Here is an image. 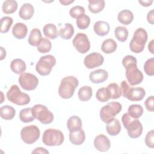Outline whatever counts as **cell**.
Returning a JSON list of instances; mask_svg holds the SVG:
<instances>
[{
	"instance_id": "20",
	"label": "cell",
	"mask_w": 154,
	"mask_h": 154,
	"mask_svg": "<svg viewBox=\"0 0 154 154\" xmlns=\"http://www.w3.org/2000/svg\"><path fill=\"white\" fill-rule=\"evenodd\" d=\"M121 125L117 119H113L107 123L106 130L107 133L111 136H116L121 131Z\"/></svg>"
},
{
	"instance_id": "51",
	"label": "cell",
	"mask_w": 154,
	"mask_h": 154,
	"mask_svg": "<svg viewBox=\"0 0 154 154\" xmlns=\"http://www.w3.org/2000/svg\"><path fill=\"white\" fill-rule=\"evenodd\" d=\"M73 2V0H60V2L64 5H68Z\"/></svg>"
},
{
	"instance_id": "38",
	"label": "cell",
	"mask_w": 154,
	"mask_h": 154,
	"mask_svg": "<svg viewBox=\"0 0 154 154\" xmlns=\"http://www.w3.org/2000/svg\"><path fill=\"white\" fill-rule=\"evenodd\" d=\"M37 48L40 53L49 52L52 48V43L48 38H42Z\"/></svg>"
},
{
	"instance_id": "34",
	"label": "cell",
	"mask_w": 154,
	"mask_h": 154,
	"mask_svg": "<svg viewBox=\"0 0 154 154\" xmlns=\"http://www.w3.org/2000/svg\"><path fill=\"white\" fill-rule=\"evenodd\" d=\"M128 113L134 119H138L143 113V108L138 104L131 105L128 109Z\"/></svg>"
},
{
	"instance_id": "22",
	"label": "cell",
	"mask_w": 154,
	"mask_h": 154,
	"mask_svg": "<svg viewBox=\"0 0 154 154\" xmlns=\"http://www.w3.org/2000/svg\"><path fill=\"white\" fill-rule=\"evenodd\" d=\"M67 127L69 132L78 131L82 129L81 119L76 116H73L69 118L67 122Z\"/></svg>"
},
{
	"instance_id": "18",
	"label": "cell",
	"mask_w": 154,
	"mask_h": 154,
	"mask_svg": "<svg viewBox=\"0 0 154 154\" xmlns=\"http://www.w3.org/2000/svg\"><path fill=\"white\" fill-rule=\"evenodd\" d=\"M94 32L99 36H105L109 31L110 26L108 22L103 20H99L94 23L93 26Z\"/></svg>"
},
{
	"instance_id": "2",
	"label": "cell",
	"mask_w": 154,
	"mask_h": 154,
	"mask_svg": "<svg viewBox=\"0 0 154 154\" xmlns=\"http://www.w3.org/2000/svg\"><path fill=\"white\" fill-rule=\"evenodd\" d=\"M147 40V31L143 28H137L129 43L131 51L134 53H140L144 50Z\"/></svg>"
},
{
	"instance_id": "26",
	"label": "cell",
	"mask_w": 154,
	"mask_h": 154,
	"mask_svg": "<svg viewBox=\"0 0 154 154\" xmlns=\"http://www.w3.org/2000/svg\"><path fill=\"white\" fill-rule=\"evenodd\" d=\"M44 35L49 38L55 39L59 35L57 26L53 23L46 24L43 28Z\"/></svg>"
},
{
	"instance_id": "12",
	"label": "cell",
	"mask_w": 154,
	"mask_h": 154,
	"mask_svg": "<svg viewBox=\"0 0 154 154\" xmlns=\"http://www.w3.org/2000/svg\"><path fill=\"white\" fill-rule=\"evenodd\" d=\"M125 128L129 137L132 138H138L143 132V125L138 119L132 118Z\"/></svg>"
},
{
	"instance_id": "1",
	"label": "cell",
	"mask_w": 154,
	"mask_h": 154,
	"mask_svg": "<svg viewBox=\"0 0 154 154\" xmlns=\"http://www.w3.org/2000/svg\"><path fill=\"white\" fill-rule=\"evenodd\" d=\"M79 84L78 79L73 76H68L61 81L59 88V96L64 99H70L74 94L75 90Z\"/></svg>"
},
{
	"instance_id": "16",
	"label": "cell",
	"mask_w": 154,
	"mask_h": 154,
	"mask_svg": "<svg viewBox=\"0 0 154 154\" xmlns=\"http://www.w3.org/2000/svg\"><path fill=\"white\" fill-rule=\"evenodd\" d=\"M108 77V72L104 69H97L89 75V79L94 84H99L105 81Z\"/></svg>"
},
{
	"instance_id": "7",
	"label": "cell",
	"mask_w": 154,
	"mask_h": 154,
	"mask_svg": "<svg viewBox=\"0 0 154 154\" xmlns=\"http://www.w3.org/2000/svg\"><path fill=\"white\" fill-rule=\"evenodd\" d=\"M56 64V59L52 55H46L40 57L36 64L35 70L40 75H48Z\"/></svg>"
},
{
	"instance_id": "37",
	"label": "cell",
	"mask_w": 154,
	"mask_h": 154,
	"mask_svg": "<svg viewBox=\"0 0 154 154\" xmlns=\"http://www.w3.org/2000/svg\"><path fill=\"white\" fill-rule=\"evenodd\" d=\"M76 23L79 29H87L90 25V18L88 15L85 14H81L76 18Z\"/></svg>"
},
{
	"instance_id": "14",
	"label": "cell",
	"mask_w": 154,
	"mask_h": 154,
	"mask_svg": "<svg viewBox=\"0 0 154 154\" xmlns=\"http://www.w3.org/2000/svg\"><path fill=\"white\" fill-rule=\"evenodd\" d=\"M94 146L100 152H107L111 147V143L106 135L99 134L94 140Z\"/></svg>"
},
{
	"instance_id": "9",
	"label": "cell",
	"mask_w": 154,
	"mask_h": 154,
	"mask_svg": "<svg viewBox=\"0 0 154 154\" xmlns=\"http://www.w3.org/2000/svg\"><path fill=\"white\" fill-rule=\"evenodd\" d=\"M40 135V129L35 125L25 126L20 131L21 139L24 143L28 144L35 143L39 138Z\"/></svg>"
},
{
	"instance_id": "27",
	"label": "cell",
	"mask_w": 154,
	"mask_h": 154,
	"mask_svg": "<svg viewBox=\"0 0 154 154\" xmlns=\"http://www.w3.org/2000/svg\"><path fill=\"white\" fill-rule=\"evenodd\" d=\"M88 10L93 13H98L105 7V2L103 0H88Z\"/></svg>"
},
{
	"instance_id": "13",
	"label": "cell",
	"mask_w": 154,
	"mask_h": 154,
	"mask_svg": "<svg viewBox=\"0 0 154 154\" xmlns=\"http://www.w3.org/2000/svg\"><path fill=\"white\" fill-rule=\"evenodd\" d=\"M104 61L103 57L98 52H92L85 57L84 64L85 66L90 69L100 66Z\"/></svg>"
},
{
	"instance_id": "29",
	"label": "cell",
	"mask_w": 154,
	"mask_h": 154,
	"mask_svg": "<svg viewBox=\"0 0 154 154\" xmlns=\"http://www.w3.org/2000/svg\"><path fill=\"white\" fill-rule=\"evenodd\" d=\"M42 38V35L40 31L38 28L32 29L29 34L28 37V43L33 46H38Z\"/></svg>"
},
{
	"instance_id": "28",
	"label": "cell",
	"mask_w": 154,
	"mask_h": 154,
	"mask_svg": "<svg viewBox=\"0 0 154 154\" xmlns=\"http://www.w3.org/2000/svg\"><path fill=\"white\" fill-rule=\"evenodd\" d=\"M117 47V43L112 38H107L105 40L101 45L102 51L106 54H109L114 52Z\"/></svg>"
},
{
	"instance_id": "45",
	"label": "cell",
	"mask_w": 154,
	"mask_h": 154,
	"mask_svg": "<svg viewBox=\"0 0 154 154\" xmlns=\"http://www.w3.org/2000/svg\"><path fill=\"white\" fill-rule=\"evenodd\" d=\"M153 102H154V97L153 96H150L147 98V99L144 102V105L146 108L147 111L153 112Z\"/></svg>"
},
{
	"instance_id": "6",
	"label": "cell",
	"mask_w": 154,
	"mask_h": 154,
	"mask_svg": "<svg viewBox=\"0 0 154 154\" xmlns=\"http://www.w3.org/2000/svg\"><path fill=\"white\" fill-rule=\"evenodd\" d=\"M32 114L34 117L42 123L49 124L54 120V115L48 108L43 105L36 104L32 107Z\"/></svg>"
},
{
	"instance_id": "44",
	"label": "cell",
	"mask_w": 154,
	"mask_h": 154,
	"mask_svg": "<svg viewBox=\"0 0 154 154\" xmlns=\"http://www.w3.org/2000/svg\"><path fill=\"white\" fill-rule=\"evenodd\" d=\"M132 63H137V60L136 58L132 55H126L122 60V64L125 67L128 65Z\"/></svg>"
},
{
	"instance_id": "3",
	"label": "cell",
	"mask_w": 154,
	"mask_h": 154,
	"mask_svg": "<svg viewBox=\"0 0 154 154\" xmlns=\"http://www.w3.org/2000/svg\"><path fill=\"white\" fill-rule=\"evenodd\" d=\"M7 99L17 105H24L29 103L30 97L28 94L22 93L17 85H13L7 93Z\"/></svg>"
},
{
	"instance_id": "5",
	"label": "cell",
	"mask_w": 154,
	"mask_h": 154,
	"mask_svg": "<svg viewBox=\"0 0 154 154\" xmlns=\"http://www.w3.org/2000/svg\"><path fill=\"white\" fill-rule=\"evenodd\" d=\"M122 108V105L118 102H111L103 106L100 110V118L104 123H108L119 114Z\"/></svg>"
},
{
	"instance_id": "25",
	"label": "cell",
	"mask_w": 154,
	"mask_h": 154,
	"mask_svg": "<svg viewBox=\"0 0 154 154\" xmlns=\"http://www.w3.org/2000/svg\"><path fill=\"white\" fill-rule=\"evenodd\" d=\"M10 69L14 73L16 74H22L25 71L26 66L25 63L22 60L16 58L11 62Z\"/></svg>"
},
{
	"instance_id": "40",
	"label": "cell",
	"mask_w": 154,
	"mask_h": 154,
	"mask_svg": "<svg viewBox=\"0 0 154 154\" xmlns=\"http://www.w3.org/2000/svg\"><path fill=\"white\" fill-rule=\"evenodd\" d=\"M144 70L149 76L154 75V58H150L148 59L144 64Z\"/></svg>"
},
{
	"instance_id": "32",
	"label": "cell",
	"mask_w": 154,
	"mask_h": 154,
	"mask_svg": "<svg viewBox=\"0 0 154 154\" xmlns=\"http://www.w3.org/2000/svg\"><path fill=\"white\" fill-rule=\"evenodd\" d=\"M92 88L89 86L81 87L78 92V98L81 101L86 102L90 100L92 96Z\"/></svg>"
},
{
	"instance_id": "49",
	"label": "cell",
	"mask_w": 154,
	"mask_h": 154,
	"mask_svg": "<svg viewBox=\"0 0 154 154\" xmlns=\"http://www.w3.org/2000/svg\"><path fill=\"white\" fill-rule=\"evenodd\" d=\"M138 2L143 7H149L153 3V0H146V1H138Z\"/></svg>"
},
{
	"instance_id": "19",
	"label": "cell",
	"mask_w": 154,
	"mask_h": 154,
	"mask_svg": "<svg viewBox=\"0 0 154 154\" xmlns=\"http://www.w3.org/2000/svg\"><path fill=\"white\" fill-rule=\"evenodd\" d=\"M85 140V134L82 129L78 131L69 132V140L74 145L79 146L82 144Z\"/></svg>"
},
{
	"instance_id": "52",
	"label": "cell",
	"mask_w": 154,
	"mask_h": 154,
	"mask_svg": "<svg viewBox=\"0 0 154 154\" xmlns=\"http://www.w3.org/2000/svg\"><path fill=\"white\" fill-rule=\"evenodd\" d=\"M1 60H2L6 56V51L4 49L3 47H1Z\"/></svg>"
},
{
	"instance_id": "24",
	"label": "cell",
	"mask_w": 154,
	"mask_h": 154,
	"mask_svg": "<svg viewBox=\"0 0 154 154\" xmlns=\"http://www.w3.org/2000/svg\"><path fill=\"white\" fill-rule=\"evenodd\" d=\"M119 22L125 25L130 24L134 19V14L132 12L129 10H123L120 11L117 16Z\"/></svg>"
},
{
	"instance_id": "42",
	"label": "cell",
	"mask_w": 154,
	"mask_h": 154,
	"mask_svg": "<svg viewBox=\"0 0 154 154\" xmlns=\"http://www.w3.org/2000/svg\"><path fill=\"white\" fill-rule=\"evenodd\" d=\"M85 14V8L80 5H76L70 8L69 14L72 18L76 19L81 14Z\"/></svg>"
},
{
	"instance_id": "33",
	"label": "cell",
	"mask_w": 154,
	"mask_h": 154,
	"mask_svg": "<svg viewBox=\"0 0 154 154\" xmlns=\"http://www.w3.org/2000/svg\"><path fill=\"white\" fill-rule=\"evenodd\" d=\"M17 8V3L14 0L5 1L2 5V10L5 14H11L14 13Z\"/></svg>"
},
{
	"instance_id": "30",
	"label": "cell",
	"mask_w": 154,
	"mask_h": 154,
	"mask_svg": "<svg viewBox=\"0 0 154 154\" xmlns=\"http://www.w3.org/2000/svg\"><path fill=\"white\" fill-rule=\"evenodd\" d=\"M16 114L15 109L10 105H4L0 108V116L5 120H11L13 119Z\"/></svg>"
},
{
	"instance_id": "41",
	"label": "cell",
	"mask_w": 154,
	"mask_h": 154,
	"mask_svg": "<svg viewBox=\"0 0 154 154\" xmlns=\"http://www.w3.org/2000/svg\"><path fill=\"white\" fill-rule=\"evenodd\" d=\"M96 99L101 102H105L108 101L109 97L108 95L106 89L105 87H102L97 90L96 94Z\"/></svg>"
},
{
	"instance_id": "36",
	"label": "cell",
	"mask_w": 154,
	"mask_h": 154,
	"mask_svg": "<svg viewBox=\"0 0 154 154\" xmlns=\"http://www.w3.org/2000/svg\"><path fill=\"white\" fill-rule=\"evenodd\" d=\"M114 35L116 38L121 42H125L128 37V31L127 28L123 26H117L114 29Z\"/></svg>"
},
{
	"instance_id": "31",
	"label": "cell",
	"mask_w": 154,
	"mask_h": 154,
	"mask_svg": "<svg viewBox=\"0 0 154 154\" xmlns=\"http://www.w3.org/2000/svg\"><path fill=\"white\" fill-rule=\"evenodd\" d=\"M74 32L75 31L73 25L69 23H66L64 24V26L60 29L58 34L62 38L69 40L72 38Z\"/></svg>"
},
{
	"instance_id": "47",
	"label": "cell",
	"mask_w": 154,
	"mask_h": 154,
	"mask_svg": "<svg viewBox=\"0 0 154 154\" xmlns=\"http://www.w3.org/2000/svg\"><path fill=\"white\" fill-rule=\"evenodd\" d=\"M147 19L149 23L153 25V20H154V11L153 10H151L150 11L148 12L147 15Z\"/></svg>"
},
{
	"instance_id": "39",
	"label": "cell",
	"mask_w": 154,
	"mask_h": 154,
	"mask_svg": "<svg viewBox=\"0 0 154 154\" xmlns=\"http://www.w3.org/2000/svg\"><path fill=\"white\" fill-rule=\"evenodd\" d=\"M13 19L10 16H4L1 19L0 32L1 33L7 32L13 24Z\"/></svg>"
},
{
	"instance_id": "48",
	"label": "cell",
	"mask_w": 154,
	"mask_h": 154,
	"mask_svg": "<svg viewBox=\"0 0 154 154\" xmlns=\"http://www.w3.org/2000/svg\"><path fill=\"white\" fill-rule=\"evenodd\" d=\"M32 153H49L48 150H47L46 149L42 147H37L35 148L34 150H32Z\"/></svg>"
},
{
	"instance_id": "11",
	"label": "cell",
	"mask_w": 154,
	"mask_h": 154,
	"mask_svg": "<svg viewBox=\"0 0 154 154\" xmlns=\"http://www.w3.org/2000/svg\"><path fill=\"white\" fill-rule=\"evenodd\" d=\"M72 43L75 49L81 54H85L90 50V43L87 35L82 32H78L73 39Z\"/></svg>"
},
{
	"instance_id": "10",
	"label": "cell",
	"mask_w": 154,
	"mask_h": 154,
	"mask_svg": "<svg viewBox=\"0 0 154 154\" xmlns=\"http://www.w3.org/2000/svg\"><path fill=\"white\" fill-rule=\"evenodd\" d=\"M18 80L20 87L27 91L35 90L38 84V78L30 73L24 72L20 74Z\"/></svg>"
},
{
	"instance_id": "17",
	"label": "cell",
	"mask_w": 154,
	"mask_h": 154,
	"mask_svg": "<svg viewBox=\"0 0 154 154\" xmlns=\"http://www.w3.org/2000/svg\"><path fill=\"white\" fill-rule=\"evenodd\" d=\"M28 28L26 25L22 22H17L13 26L12 34L17 39L24 38L26 36Z\"/></svg>"
},
{
	"instance_id": "35",
	"label": "cell",
	"mask_w": 154,
	"mask_h": 154,
	"mask_svg": "<svg viewBox=\"0 0 154 154\" xmlns=\"http://www.w3.org/2000/svg\"><path fill=\"white\" fill-rule=\"evenodd\" d=\"M19 119L23 123H29L32 122L35 118L32 114V108H25L19 112Z\"/></svg>"
},
{
	"instance_id": "50",
	"label": "cell",
	"mask_w": 154,
	"mask_h": 154,
	"mask_svg": "<svg viewBox=\"0 0 154 154\" xmlns=\"http://www.w3.org/2000/svg\"><path fill=\"white\" fill-rule=\"evenodd\" d=\"M153 42H154V40H152L149 42V45H148V49H149V51L152 54H154V51H153Z\"/></svg>"
},
{
	"instance_id": "4",
	"label": "cell",
	"mask_w": 154,
	"mask_h": 154,
	"mask_svg": "<svg viewBox=\"0 0 154 154\" xmlns=\"http://www.w3.org/2000/svg\"><path fill=\"white\" fill-rule=\"evenodd\" d=\"M64 137L61 131L56 129H48L43 134L42 141L48 146H57L63 144Z\"/></svg>"
},
{
	"instance_id": "23",
	"label": "cell",
	"mask_w": 154,
	"mask_h": 154,
	"mask_svg": "<svg viewBox=\"0 0 154 154\" xmlns=\"http://www.w3.org/2000/svg\"><path fill=\"white\" fill-rule=\"evenodd\" d=\"M108 95L109 99H116L122 96V90L120 87L116 82L108 84L106 88Z\"/></svg>"
},
{
	"instance_id": "46",
	"label": "cell",
	"mask_w": 154,
	"mask_h": 154,
	"mask_svg": "<svg viewBox=\"0 0 154 154\" xmlns=\"http://www.w3.org/2000/svg\"><path fill=\"white\" fill-rule=\"evenodd\" d=\"M129 88H130L129 85H128V84L127 83V82L126 81H123L122 82L121 85H120V88L122 90V94L124 97H126V95Z\"/></svg>"
},
{
	"instance_id": "15",
	"label": "cell",
	"mask_w": 154,
	"mask_h": 154,
	"mask_svg": "<svg viewBox=\"0 0 154 154\" xmlns=\"http://www.w3.org/2000/svg\"><path fill=\"white\" fill-rule=\"evenodd\" d=\"M146 95V91L142 87H132L129 88L126 98L131 101L141 100Z\"/></svg>"
},
{
	"instance_id": "21",
	"label": "cell",
	"mask_w": 154,
	"mask_h": 154,
	"mask_svg": "<svg viewBox=\"0 0 154 154\" xmlns=\"http://www.w3.org/2000/svg\"><path fill=\"white\" fill-rule=\"evenodd\" d=\"M34 13V7L29 3H25L21 6L19 11V15L23 20H29L32 17Z\"/></svg>"
},
{
	"instance_id": "43",
	"label": "cell",
	"mask_w": 154,
	"mask_h": 154,
	"mask_svg": "<svg viewBox=\"0 0 154 154\" xmlns=\"http://www.w3.org/2000/svg\"><path fill=\"white\" fill-rule=\"evenodd\" d=\"M145 144L149 148L153 149L154 147V131L151 130L148 132L146 135L145 139Z\"/></svg>"
},
{
	"instance_id": "8",
	"label": "cell",
	"mask_w": 154,
	"mask_h": 154,
	"mask_svg": "<svg viewBox=\"0 0 154 154\" xmlns=\"http://www.w3.org/2000/svg\"><path fill=\"white\" fill-rule=\"evenodd\" d=\"M126 77L131 85L140 84L143 80V74L137 67V63H132L125 67Z\"/></svg>"
}]
</instances>
